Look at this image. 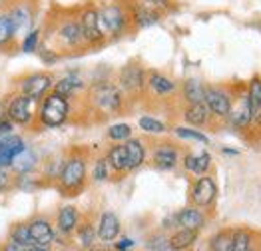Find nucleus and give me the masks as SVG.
Wrapping results in <instances>:
<instances>
[{"instance_id":"44","label":"nucleus","mask_w":261,"mask_h":251,"mask_svg":"<svg viewBox=\"0 0 261 251\" xmlns=\"http://www.w3.org/2000/svg\"><path fill=\"white\" fill-rule=\"evenodd\" d=\"M4 251H26V247L20 245V243H16V241H12V243H8V245L4 247Z\"/></svg>"},{"instance_id":"35","label":"nucleus","mask_w":261,"mask_h":251,"mask_svg":"<svg viewBox=\"0 0 261 251\" xmlns=\"http://www.w3.org/2000/svg\"><path fill=\"white\" fill-rule=\"evenodd\" d=\"M175 134L184 140H194V142H199V144H207L210 138L197 130H190V128H175Z\"/></svg>"},{"instance_id":"42","label":"nucleus","mask_w":261,"mask_h":251,"mask_svg":"<svg viewBox=\"0 0 261 251\" xmlns=\"http://www.w3.org/2000/svg\"><path fill=\"white\" fill-rule=\"evenodd\" d=\"M10 188V178H8V171L4 167H0V191H6Z\"/></svg>"},{"instance_id":"40","label":"nucleus","mask_w":261,"mask_h":251,"mask_svg":"<svg viewBox=\"0 0 261 251\" xmlns=\"http://www.w3.org/2000/svg\"><path fill=\"white\" fill-rule=\"evenodd\" d=\"M108 160H98L94 164V180L96 182H104L108 180Z\"/></svg>"},{"instance_id":"11","label":"nucleus","mask_w":261,"mask_h":251,"mask_svg":"<svg viewBox=\"0 0 261 251\" xmlns=\"http://www.w3.org/2000/svg\"><path fill=\"white\" fill-rule=\"evenodd\" d=\"M32 98H28L26 94L16 96L10 106H8V118L12 122H18V124H28L30 118H32Z\"/></svg>"},{"instance_id":"30","label":"nucleus","mask_w":261,"mask_h":251,"mask_svg":"<svg viewBox=\"0 0 261 251\" xmlns=\"http://www.w3.org/2000/svg\"><path fill=\"white\" fill-rule=\"evenodd\" d=\"M36 166V156L30 152V149H24L22 154H18L12 162V167L18 171V173H28L32 167Z\"/></svg>"},{"instance_id":"39","label":"nucleus","mask_w":261,"mask_h":251,"mask_svg":"<svg viewBox=\"0 0 261 251\" xmlns=\"http://www.w3.org/2000/svg\"><path fill=\"white\" fill-rule=\"evenodd\" d=\"M138 4H142L146 8H152V10H158L160 14L172 8V0H138Z\"/></svg>"},{"instance_id":"36","label":"nucleus","mask_w":261,"mask_h":251,"mask_svg":"<svg viewBox=\"0 0 261 251\" xmlns=\"http://www.w3.org/2000/svg\"><path fill=\"white\" fill-rule=\"evenodd\" d=\"M231 241H233V235L218 233L212 239V251H231Z\"/></svg>"},{"instance_id":"25","label":"nucleus","mask_w":261,"mask_h":251,"mask_svg":"<svg viewBox=\"0 0 261 251\" xmlns=\"http://www.w3.org/2000/svg\"><path fill=\"white\" fill-rule=\"evenodd\" d=\"M108 164L116 171H126V169H130V162H128V152H126V147L124 146H114L112 149L108 152Z\"/></svg>"},{"instance_id":"27","label":"nucleus","mask_w":261,"mask_h":251,"mask_svg":"<svg viewBox=\"0 0 261 251\" xmlns=\"http://www.w3.org/2000/svg\"><path fill=\"white\" fill-rule=\"evenodd\" d=\"M82 86H84V84H82V80H80L78 76H66V78H62L60 82H56V86H54V94L68 98V96H72L76 90H80Z\"/></svg>"},{"instance_id":"6","label":"nucleus","mask_w":261,"mask_h":251,"mask_svg":"<svg viewBox=\"0 0 261 251\" xmlns=\"http://www.w3.org/2000/svg\"><path fill=\"white\" fill-rule=\"evenodd\" d=\"M205 104L212 110V114L219 118H227L233 108L229 94L221 88H205Z\"/></svg>"},{"instance_id":"1","label":"nucleus","mask_w":261,"mask_h":251,"mask_svg":"<svg viewBox=\"0 0 261 251\" xmlns=\"http://www.w3.org/2000/svg\"><path fill=\"white\" fill-rule=\"evenodd\" d=\"M98 12H100V22H102L106 36H112V38L122 36L132 22L130 12H126L120 4H106L98 8Z\"/></svg>"},{"instance_id":"21","label":"nucleus","mask_w":261,"mask_h":251,"mask_svg":"<svg viewBox=\"0 0 261 251\" xmlns=\"http://www.w3.org/2000/svg\"><path fill=\"white\" fill-rule=\"evenodd\" d=\"M229 120H231V124L236 126V128H247V126L253 122V116H251V108H249V102H247V96H243L240 102V108H231V112H229V116H227Z\"/></svg>"},{"instance_id":"46","label":"nucleus","mask_w":261,"mask_h":251,"mask_svg":"<svg viewBox=\"0 0 261 251\" xmlns=\"http://www.w3.org/2000/svg\"><path fill=\"white\" fill-rule=\"evenodd\" d=\"M30 251H46V249H42V247H32Z\"/></svg>"},{"instance_id":"29","label":"nucleus","mask_w":261,"mask_h":251,"mask_svg":"<svg viewBox=\"0 0 261 251\" xmlns=\"http://www.w3.org/2000/svg\"><path fill=\"white\" fill-rule=\"evenodd\" d=\"M150 86H152L153 92L160 94V96L172 94L175 90V84L172 82L168 76H164V74H152V76H150Z\"/></svg>"},{"instance_id":"22","label":"nucleus","mask_w":261,"mask_h":251,"mask_svg":"<svg viewBox=\"0 0 261 251\" xmlns=\"http://www.w3.org/2000/svg\"><path fill=\"white\" fill-rule=\"evenodd\" d=\"M98 233H100V237H102L104 241H112V239L118 237V233H120V221H118V217H116L112 211H106V213L102 215Z\"/></svg>"},{"instance_id":"18","label":"nucleus","mask_w":261,"mask_h":251,"mask_svg":"<svg viewBox=\"0 0 261 251\" xmlns=\"http://www.w3.org/2000/svg\"><path fill=\"white\" fill-rule=\"evenodd\" d=\"M210 116H212V110L207 108V104H205V102H199V104H190L188 108H186V112H184L186 122H188V124H192V126L207 124Z\"/></svg>"},{"instance_id":"10","label":"nucleus","mask_w":261,"mask_h":251,"mask_svg":"<svg viewBox=\"0 0 261 251\" xmlns=\"http://www.w3.org/2000/svg\"><path fill=\"white\" fill-rule=\"evenodd\" d=\"M52 86V78L48 74H32L22 82V94H26L32 100H38Z\"/></svg>"},{"instance_id":"33","label":"nucleus","mask_w":261,"mask_h":251,"mask_svg":"<svg viewBox=\"0 0 261 251\" xmlns=\"http://www.w3.org/2000/svg\"><path fill=\"white\" fill-rule=\"evenodd\" d=\"M130 136H132V128L128 124H114V126H110V130H108V138H110V140L122 142V140H130Z\"/></svg>"},{"instance_id":"38","label":"nucleus","mask_w":261,"mask_h":251,"mask_svg":"<svg viewBox=\"0 0 261 251\" xmlns=\"http://www.w3.org/2000/svg\"><path fill=\"white\" fill-rule=\"evenodd\" d=\"M38 42H40V30H30L22 40V50L24 52H34L38 48Z\"/></svg>"},{"instance_id":"32","label":"nucleus","mask_w":261,"mask_h":251,"mask_svg":"<svg viewBox=\"0 0 261 251\" xmlns=\"http://www.w3.org/2000/svg\"><path fill=\"white\" fill-rule=\"evenodd\" d=\"M249 243H251L249 231H236L233 233V241H231V251H249Z\"/></svg>"},{"instance_id":"9","label":"nucleus","mask_w":261,"mask_h":251,"mask_svg":"<svg viewBox=\"0 0 261 251\" xmlns=\"http://www.w3.org/2000/svg\"><path fill=\"white\" fill-rule=\"evenodd\" d=\"M26 149L24 146V142H22V138L18 136H4V138H0V167H8L12 166V162H14V158L22 154Z\"/></svg>"},{"instance_id":"5","label":"nucleus","mask_w":261,"mask_h":251,"mask_svg":"<svg viewBox=\"0 0 261 251\" xmlns=\"http://www.w3.org/2000/svg\"><path fill=\"white\" fill-rule=\"evenodd\" d=\"M56 38L68 48H78L80 44H86L82 36V26L78 18H66L56 28Z\"/></svg>"},{"instance_id":"3","label":"nucleus","mask_w":261,"mask_h":251,"mask_svg":"<svg viewBox=\"0 0 261 251\" xmlns=\"http://www.w3.org/2000/svg\"><path fill=\"white\" fill-rule=\"evenodd\" d=\"M68 100L64 96H58V94H50L46 100H44L42 108H40V120L44 126L48 128H56V126H62L68 118Z\"/></svg>"},{"instance_id":"37","label":"nucleus","mask_w":261,"mask_h":251,"mask_svg":"<svg viewBox=\"0 0 261 251\" xmlns=\"http://www.w3.org/2000/svg\"><path fill=\"white\" fill-rule=\"evenodd\" d=\"M12 241L20 243L24 247L32 245V237H30V231H28V225H18L16 230L12 231Z\"/></svg>"},{"instance_id":"31","label":"nucleus","mask_w":261,"mask_h":251,"mask_svg":"<svg viewBox=\"0 0 261 251\" xmlns=\"http://www.w3.org/2000/svg\"><path fill=\"white\" fill-rule=\"evenodd\" d=\"M196 241V231L194 230H181L177 231L174 237L170 239V247L172 249H186Z\"/></svg>"},{"instance_id":"8","label":"nucleus","mask_w":261,"mask_h":251,"mask_svg":"<svg viewBox=\"0 0 261 251\" xmlns=\"http://www.w3.org/2000/svg\"><path fill=\"white\" fill-rule=\"evenodd\" d=\"M94 100L96 104L100 106L104 112H116L120 104H122V96H120V90L110 86V84H100L96 86L94 90Z\"/></svg>"},{"instance_id":"19","label":"nucleus","mask_w":261,"mask_h":251,"mask_svg":"<svg viewBox=\"0 0 261 251\" xmlns=\"http://www.w3.org/2000/svg\"><path fill=\"white\" fill-rule=\"evenodd\" d=\"M175 221H177V225H181V230L197 231L201 225H203V215H201L197 209L186 208L175 215Z\"/></svg>"},{"instance_id":"47","label":"nucleus","mask_w":261,"mask_h":251,"mask_svg":"<svg viewBox=\"0 0 261 251\" xmlns=\"http://www.w3.org/2000/svg\"><path fill=\"white\" fill-rule=\"evenodd\" d=\"M164 251H166V249H164Z\"/></svg>"},{"instance_id":"43","label":"nucleus","mask_w":261,"mask_h":251,"mask_svg":"<svg viewBox=\"0 0 261 251\" xmlns=\"http://www.w3.org/2000/svg\"><path fill=\"white\" fill-rule=\"evenodd\" d=\"M10 130H12V122H10V120L0 118V138L8 136V134H10Z\"/></svg>"},{"instance_id":"28","label":"nucleus","mask_w":261,"mask_h":251,"mask_svg":"<svg viewBox=\"0 0 261 251\" xmlns=\"http://www.w3.org/2000/svg\"><path fill=\"white\" fill-rule=\"evenodd\" d=\"M14 36H16V28H14L12 16L8 14V10H4V12H0V44H6Z\"/></svg>"},{"instance_id":"41","label":"nucleus","mask_w":261,"mask_h":251,"mask_svg":"<svg viewBox=\"0 0 261 251\" xmlns=\"http://www.w3.org/2000/svg\"><path fill=\"white\" fill-rule=\"evenodd\" d=\"M80 241H82V245H84V247L92 245V241H94V230H92L90 225L82 228V231H80Z\"/></svg>"},{"instance_id":"20","label":"nucleus","mask_w":261,"mask_h":251,"mask_svg":"<svg viewBox=\"0 0 261 251\" xmlns=\"http://www.w3.org/2000/svg\"><path fill=\"white\" fill-rule=\"evenodd\" d=\"M153 164L160 169H174L177 166V152L172 146H162L153 152Z\"/></svg>"},{"instance_id":"4","label":"nucleus","mask_w":261,"mask_h":251,"mask_svg":"<svg viewBox=\"0 0 261 251\" xmlns=\"http://www.w3.org/2000/svg\"><path fill=\"white\" fill-rule=\"evenodd\" d=\"M84 178H86V164L80 158L68 160L60 173V182L64 189H78L84 184Z\"/></svg>"},{"instance_id":"13","label":"nucleus","mask_w":261,"mask_h":251,"mask_svg":"<svg viewBox=\"0 0 261 251\" xmlns=\"http://www.w3.org/2000/svg\"><path fill=\"white\" fill-rule=\"evenodd\" d=\"M28 231H30L32 245H34V247H42L44 249V247H48V245L52 243L54 233H52V228H50L48 221L36 219V221H32V223L28 225Z\"/></svg>"},{"instance_id":"15","label":"nucleus","mask_w":261,"mask_h":251,"mask_svg":"<svg viewBox=\"0 0 261 251\" xmlns=\"http://www.w3.org/2000/svg\"><path fill=\"white\" fill-rule=\"evenodd\" d=\"M245 96H247V102H249V108H251L253 122H255V124H261V78L259 76L251 78Z\"/></svg>"},{"instance_id":"45","label":"nucleus","mask_w":261,"mask_h":251,"mask_svg":"<svg viewBox=\"0 0 261 251\" xmlns=\"http://www.w3.org/2000/svg\"><path fill=\"white\" fill-rule=\"evenodd\" d=\"M132 245H134L132 239H122V241L118 243V249H128V247H132Z\"/></svg>"},{"instance_id":"2","label":"nucleus","mask_w":261,"mask_h":251,"mask_svg":"<svg viewBox=\"0 0 261 251\" xmlns=\"http://www.w3.org/2000/svg\"><path fill=\"white\" fill-rule=\"evenodd\" d=\"M78 20H80V26H82V36H84V42H86V44L96 46V44H102V42L108 38L106 32H104V28H102L98 8L86 6V8L78 14Z\"/></svg>"},{"instance_id":"12","label":"nucleus","mask_w":261,"mask_h":251,"mask_svg":"<svg viewBox=\"0 0 261 251\" xmlns=\"http://www.w3.org/2000/svg\"><path fill=\"white\" fill-rule=\"evenodd\" d=\"M6 10H8V14L12 16L14 28H16V34H20V32H26V30L32 26L34 10H32V6H30L26 0H22V2L14 4L12 8H6Z\"/></svg>"},{"instance_id":"16","label":"nucleus","mask_w":261,"mask_h":251,"mask_svg":"<svg viewBox=\"0 0 261 251\" xmlns=\"http://www.w3.org/2000/svg\"><path fill=\"white\" fill-rule=\"evenodd\" d=\"M120 84L124 90H140L144 86V70L140 66H126L120 72Z\"/></svg>"},{"instance_id":"24","label":"nucleus","mask_w":261,"mask_h":251,"mask_svg":"<svg viewBox=\"0 0 261 251\" xmlns=\"http://www.w3.org/2000/svg\"><path fill=\"white\" fill-rule=\"evenodd\" d=\"M126 152H128V162H130V169H136L144 164L146 160V149L142 146L140 140H126Z\"/></svg>"},{"instance_id":"26","label":"nucleus","mask_w":261,"mask_h":251,"mask_svg":"<svg viewBox=\"0 0 261 251\" xmlns=\"http://www.w3.org/2000/svg\"><path fill=\"white\" fill-rule=\"evenodd\" d=\"M76 223H78V211H76V208L66 206V208L60 209V213H58V228H60V231L70 233L76 228Z\"/></svg>"},{"instance_id":"34","label":"nucleus","mask_w":261,"mask_h":251,"mask_svg":"<svg viewBox=\"0 0 261 251\" xmlns=\"http://www.w3.org/2000/svg\"><path fill=\"white\" fill-rule=\"evenodd\" d=\"M140 128L144 132H148V134H164L166 132V126L162 124L160 120H155V118H150V116L140 118Z\"/></svg>"},{"instance_id":"7","label":"nucleus","mask_w":261,"mask_h":251,"mask_svg":"<svg viewBox=\"0 0 261 251\" xmlns=\"http://www.w3.org/2000/svg\"><path fill=\"white\" fill-rule=\"evenodd\" d=\"M216 193H218V186H216L214 178L201 175V178H197V182L192 188V199L199 208H207L216 199Z\"/></svg>"},{"instance_id":"14","label":"nucleus","mask_w":261,"mask_h":251,"mask_svg":"<svg viewBox=\"0 0 261 251\" xmlns=\"http://www.w3.org/2000/svg\"><path fill=\"white\" fill-rule=\"evenodd\" d=\"M130 18L138 28H148V26L158 24L160 18H162V14H160L158 10L146 8V6H142V4H138V2H136L130 10Z\"/></svg>"},{"instance_id":"23","label":"nucleus","mask_w":261,"mask_h":251,"mask_svg":"<svg viewBox=\"0 0 261 251\" xmlns=\"http://www.w3.org/2000/svg\"><path fill=\"white\" fill-rule=\"evenodd\" d=\"M184 96L190 104H199L205 102V86L199 82L197 78H190L184 84Z\"/></svg>"},{"instance_id":"17","label":"nucleus","mask_w":261,"mask_h":251,"mask_svg":"<svg viewBox=\"0 0 261 251\" xmlns=\"http://www.w3.org/2000/svg\"><path fill=\"white\" fill-rule=\"evenodd\" d=\"M184 166L188 171L196 173V175H205L207 169L212 166V156L207 152H201V154H188L184 158Z\"/></svg>"}]
</instances>
